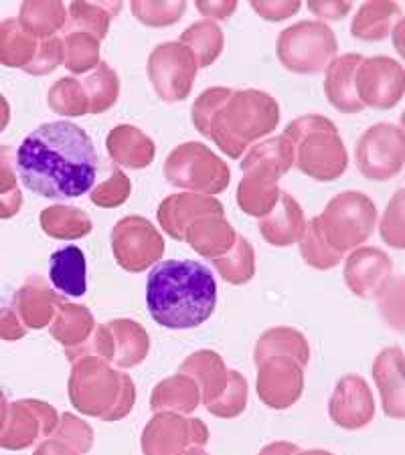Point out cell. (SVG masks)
Returning a JSON list of instances; mask_svg holds the SVG:
<instances>
[{"label":"cell","mask_w":405,"mask_h":455,"mask_svg":"<svg viewBox=\"0 0 405 455\" xmlns=\"http://www.w3.org/2000/svg\"><path fill=\"white\" fill-rule=\"evenodd\" d=\"M221 212H223V204L215 196L176 193L160 203L158 221L174 237H182V231L190 221L207 215H221Z\"/></svg>","instance_id":"9a60e30c"},{"label":"cell","mask_w":405,"mask_h":455,"mask_svg":"<svg viewBox=\"0 0 405 455\" xmlns=\"http://www.w3.org/2000/svg\"><path fill=\"white\" fill-rule=\"evenodd\" d=\"M401 35H403V20H400V23H397L395 27H393V45L400 49V53L403 55V45H401Z\"/></svg>","instance_id":"74e56055"},{"label":"cell","mask_w":405,"mask_h":455,"mask_svg":"<svg viewBox=\"0 0 405 455\" xmlns=\"http://www.w3.org/2000/svg\"><path fill=\"white\" fill-rule=\"evenodd\" d=\"M130 193H132V182L126 176V172H124L120 166H114L109 179L100 182L95 188H92L90 199L95 207L116 209V207H122V204L130 199Z\"/></svg>","instance_id":"f546056e"},{"label":"cell","mask_w":405,"mask_h":455,"mask_svg":"<svg viewBox=\"0 0 405 455\" xmlns=\"http://www.w3.org/2000/svg\"><path fill=\"white\" fill-rule=\"evenodd\" d=\"M63 59H65L63 39H59V36H51V39L39 41V47H36L33 61L28 63V68H25L23 71L35 77L49 76V73H53L59 65H63Z\"/></svg>","instance_id":"4dcf8cb0"},{"label":"cell","mask_w":405,"mask_h":455,"mask_svg":"<svg viewBox=\"0 0 405 455\" xmlns=\"http://www.w3.org/2000/svg\"><path fill=\"white\" fill-rule=\"evenodd\" d=\"M375 217L377 209L369 196L359 190H344L327 204L319 225L341 243H355L369 237Z\"/></svg>","instance_id":"8fae6325"},{"label":"cell","mask_w":405,"mask_h":455,"mask_svg":"<svg viewBox=\"0 0 405 455\" xmlns=\"http://www.w3.org/2000/svg\"><path fill=\"white\" fill-rule=\"evenodd\" d=\"M179 43L190 49L197 61V69H207L223 53L225 35L213 20H197L181 33Z\"/></svg>","instance_id":"44dd1931"},{"label":"cell","mask_w":405,"mask_h":455,"mask_svg":"<svg viewBox=\"0 0 405 455\" xmlns=\"http://www.w3.org/2000/svg\"><path fill=\"white\" fill-rule=\"evenodd\" d=\"M130 11L140 23L154 28H165L176 25L187 12V3L174 0V3H150V0H134L130 3Z\"/></svg>","instance_id":"83f0119b"},{"label":"cell","mask_w":405,"mask_h":455,"mask_svg":"<svg viewBox=\"0 0 405 455\" xmlns=\"http://www.w3.org/2000/svg\"><path fill=\"white\" fill-rule=\"evenodd\" d=\"M106 150L117 166L130 168V171H144L157 156V144L152 138L132 124H120L109 130Z\"/></svg>","instance_id":"5bb4252c"},{"label":"cell","mask_w":405,"mask_h":455,"mask_svg":"<svg viewBox=\"0 0 405 455\" xmlns=\"http://www.w3.org/2000/svg\"><path fill=\"white\" fill-rule=\"evenodd\" d=\"M233 239L231 227L221 215H207L190 225V241L198 251H209L219 245H227Z\"/></svg>","instance_id":"f1b7e54d"},{"label":"cell","mask_w":405,"mask_h":455,"mask_svg":"<svg viewBox=\"0 0 405 455\" xmlns=\"http://www.w3.org/2000/svg\"><path fill=\"white\" fill-rule=\"evenodd\" d=\"M122 11L120 3H71L65 20V35L85 33L100 43L106 39L112 19Z\"/></svg>","instance_id":"e0dca14e"},{"label":"cell","mask_w":405,"mask_h":455,"mask_svg":"<svg viewBox=\"0 0 405 455\" xmlns=\"http://www.w3.org/2000/svg\"><path fill=\"white\" fill-rule=\"evenodd\" d=\"M19 25L25 33L35 36L36 41L51 39L57 36L59 31L65 28V20H68V9L63 3H55V0H31V3H23L19 9Z\"/></svg>","instance_id":"ac0fdd59"},{"label":"cell","mask_w":405,"mask_h":455,"mask_svg":"<svg viewBox=\"0 0 405 455\" xmlns=\"http://www.w3.org/2000/svg\"><path fill=\"white\" fill-rule=\"evenodd\" d=\"M284 136L294 146V166L316 182L338 180L349 168V152L328 117L306 114L288 124Z\"/></svg>","instance_id":"5b68a950"},{"label":"cell","mask_w":405,"mask_h":455,"mask_svg":"<svg viewBox=\"0 0 405 455\" xmlns=\"http://www.w3.org/2000/svg\"><path fill=\"white\" fill-rule=\"evenodd\" d=\"M279 124V104L262 90L233 92L211 116L205 138L230 158H239L249 146Z\"/></svg>","instance_id":"3957f363"},{"label":"cell","mask_w":405,"mask_h":455,"mask_svg":"<svg viewBox=\"0 0 405 455\" xmlns=\"http://www.w3.org/2000/svg\"><path fill=\"white\" fill-rule=\"evenodd\" d=\"M65 69L73 76H85L100 65V41L85 33H68L63 36Z\"/></svg>","instance_id":"d4e9b609"},{"label":"cell","mask_w":405,"mask_h":455,"mask_svg":"<svg viewBox=\"0 0 405 455\" xmlns=\"http://www.w3.org/2000/svg\"><path fill=\"white\" fill-rule=\"evenodd\" d=\"M51 283L63 296L81 298L87 291V263L85 255L76 245H68L51 255L49 263Z\"/></svg>","instance_id":"2e32d148"},{"label":"cell","mask_w":405,"mask_h":455,"mask_svg":"<svg viewBox=\"0 0 405 455\" xmlns=\"http://www.w3.org/2000/svg\"><path fill=\"white\" fill-rule=\"evenodd\" d=\"M11 122V106H9V100L4 98L3 93H0V134L6 130Z\"/></svg>","instance_id":"8d00e7d4"},{"label":"cell","mask_w":405,"mask_h":455,"mask_svg":"<svg viewBox=\"0 0 405 455\" xmlns=\"http://www.w3.org/2000/svg\"><path fill=\"white\" fill-rule=\"evenodd\" d=\"M308 11L322 20H343L352 11V3L347 0H311L308 3Z\"/></svg>","instance_id":"e575fe53"},{"label":"cell","mask_w":405,"mask_h":455,"mask_svg":"<svg viewBox=\"0 0 405 455\" xmlns=\"http://www.w3.org/2000/svg\"><path fill=\"white\" fill-rule=\"evenodd\" d=\"M363 59L359 53H344L335 57L324 69V95L336 112L360 114L365 109L355 92V73Z\"/></svg>","instance_id":"4fadbf2b"},{"label":"cell","mask_w":405,"mask_h":455,"mask_svg":"<svg viewBox=\"0 0 405 455\" xmlns=\"http://www.w3.org/2000/svg\"><path fill=\"white\" fill-rule=\"evenodd\" d=\"M397 19H401V9L395 3H389V0L365 3L352 19L351 35L359 41H383L392 33Z\"/></svg>","instance_id":"d6986e66"},{"label":"cell","mask_w":405,"mask_h":455,"mask_svg":"<svg viewBox=\"0 0 405 455\" xmlns=\"http://www.w3.org/2000/svg\"><path fill=\"white\" fill-rule=\"evenodd\" d=\"M47 104L51 112L65 117H81L90 114L87 108V98L79 79L76 77H61L59 82L49 87Z\"/></svg>","instance_id":"484cf974"},{"label":"cell","mask_w":405,"mask_h":455,"mask_svg":"<svg viewBox=\"0 0 405 455\" xmlns=\"http://www.w3.org/2000/svg\"><path fill=\"white\" fill-rule=\"evenodd\" d=\"M359 172L367 180L387 182L401 174L405 163L403 130L393 124H375L360 134L355 146Z\"/></svg>","instance_id":"9c48e42d"},{"label":"cell","mask_w":405,"mask_h":455,"mask_svg":"<svg viewBox=\"0 0 405 455\" xmlns=\"http://www.w3.org/2000/svg\"><path fill=\"white\" fill-rule=\"evenodd\" d=\"M403 195L405 190L400 188L389 201V207L385 211V217L381 221V231L385 239L393 241V243H401V225H403Z\"/></svg>","instance_id":"836d02e7"},{"label":"cell","mask_w":405,"mask_h":455,"mask_svg":"<svg viewBox=\"0 0 405 455\" xmlns=\"http://www.w3.org/2000/svg\"><path fill=\"white\" fill-rule=\"evenodd\" d=\"M23 185L43 199H77L98 176V152L90 134L73 122H47L28 134L14 154Z\"/></svg>","instance_id":"6da1fadb"},{"label":"cell","mask_w":405,"mask_h":455,"mask_svg":"<svg viewBox=\"0 0 405 455\" xmlns=\"http://www.w3.org/2000/svg\"><path fill=\"white\" fill-rule=\"evenodd\" d=\"M197 11L203 14L205 20H225L230 19L231 14L238 11V3L235 0H223V3H213V0H197L195 3Z\"/></svg>","instance_id":"d590c367"},{"label":"cell","mask_w":405,"mask_h":455,"mask_svg":"<svg viewBox=\"0 0 405 455\" xmlns=\"http://www.w3.org/2000/svg\"><path fill=\"white\" fill-rule=\"evenodd\" d=\"M233 93L231 87H209L195 100L193 108H190V117H193V126L197 128L198 134L205 136L207 124L211 116L217 112V108Z\"/></svg>","instance_id":"1f68e13d"},{"label":"cell","mask_w":405,"mask_h":455,"mask_svg":"<svg viewBox=\"0 0 405 455\" xmlns=\"http://www.w3.org/2000/svg\"><path fill=\"white\" fill-rule=\"evenodd\" d=\"M252 9L262 17L263 20H270V23H279V20L292 19L294 14L300 11L298 0H252Z\"/></svg>","instance_id":"d6a6232c"},{"label":"cell","mask_w":405,"mask_h":455,"mask_svg":"<svg viewBox=\"0 0 405 455\" xmlns=\"http://www.w3.org/2000/svg\"><path fill=\"white\" fill-rule=\"evenodd\" d=\"M338 41L327 23L300 20L278 35L276 55L282 68L298 76H316L336 57Z\"/></svg>","instance_id":"52a82bcc"},{"label":"cell","mask_w":405,"mask_h":455,"mask_svg":"<svg viewBox=\"0 0 405 455\" xmlns=\"http://www.w3.org/2000/svg\"><path fill=\"white\" fill-rule=\"evenodd\" d=\"M114 251L117 259L130 269H142L158 259L162 241L144 217H126L114 227Z\"/></svg>","instance_id":"7c38bea8"},{"label":"cell","mask_w":405,"mask_h":455,"mask_svg":"<svg viewBox=\"0 0 405 455\" xmlns=\"http://www.w3.org/2000/svg\"><path fill=\"white\" fill-rule=\"evenodd\" d=\"M294 166V146L286 136L252 146L241 160L238 204L254 217L270 215L279 199V179Z\"/></svg>","instance_id":"277c9868"},{"label":"cell","mask_w":405,"mask_h":455,"mask_svg":"<svg viewBox=\"0 0 405 455\" xmlns=\"http://www.w3.org/2000/svg\"><path fill=\"white\" fill-rule=\"evenodd\" d=\"M197 61L190 49L179 41L160 43L146 63V73L158 98L166 104H179L193 92Z\"/></svg>","instance_id":"ba28073f"},{"label":"cell","mask_w":405,"mask_h":455,"mask_svg":"<svg viewBox=\"0 0 405 455\" xmlns=\"http://www.w3.org/2000/svg\"><path fill=\"white\" fill-rule=\"evenodd\" d=\"M81 85L87 98V108L93 116L112 109L120 98V77L104 61H100L98 68L81 79Z\"/></svg>","instance_id":"603a6c76"},{"label":"cell","mask_w":405,"mask_h":455,"mask_svg":"<svg viewBox=\"0 0 405 455\" xmlns=\"http://www.w3.org/2000/svg\"><path fill=\"white\" fill-rule=\"evenodd\" d=\"M39 41L20 28L17 19L0 23V63L11 69H25L33 61Z\"/></svg>","instance_id":"7402d4cb"},{"label":"cell","mask_w":405,"mask_h":455,"mask_svg":"<svg viewBox=\"0 0 405 455\" xmlns=\"http://www.w3.org/2000/svg\"><path fill=\"white\" fill-rule=\"evenodd\" d=\"M146 306L152 320L162 328L201 326L217 307L215 277L198 261H160L146 280Z\"/></svg>","instance_id":"7a4b0ae2"},{"label":"cell","mask_w":405,"mask_h":455,"mask_svg":"<svg viewBox=\"0 0 405 455\" xmlns=\"http://www.w3.org/2000/svg\"><path fill=\"white\" fill-rule=\"evenodd\" d=\"M165 179L185 193L217 196L230 187L231 171L205 144L185 142L166 156Z\"/></svg>","instance_id":"8992f818"},{"label":"cell","mask_w":405,"mask_h":455,"mask_svg":"<svg viewBox=\"0 0 405 455\" xmlns=\"http://www.w3.org/2000/svg\"><path fill=\"white\" fill-rule=\"evenodd\" d=\"M14 152L11 146L0 144V219H11L23 204V190L19 187Z\"/></svg>","instance_id":"4316f807"},{"label":"cell","mask_w":405,"mask_h":455,"mask_svg":"<svg viewBox=\"0 0 405 455\" xmlns=\"http://www.w3.org/2000/svg\"><path fill=\"white\" fill-rule=\"evenodd\" d=\"M355 92L363 108H395L405 93L403 65L385 55L363 59L355 73Z\"/></svg>","instance_id":"30bf717a"},{"label":"cell","mask_w":405,"mask_h":455,"mask_svg":"<svg viewBox=\"0 0 405 455\" xmlns=\"http://www.w3.org/2000/svg\"><path fill=\"white\" fill-rule=\"evenodd\" d=\"M41 227L53 237L76 239L92 231V219L77 207L53 204L41 212Z\"/></svg>","instance_id":"cb8c5ba5"},{"label":"cell","mask_w":405,"mask_h":455,"mask_svg":"<svg viewBox=\"0 0 405 455\" xmlns=\"http://www.w3.org/2000/svg\"><path fill=\"white\" fill-rule=\"evenodd\" d=\"M304 229V212L292 195L279 193L274 211L262 221L263 237L271 243H290Z\"/></svg>","instance_id":"ffe728a7"}]
</instances>
